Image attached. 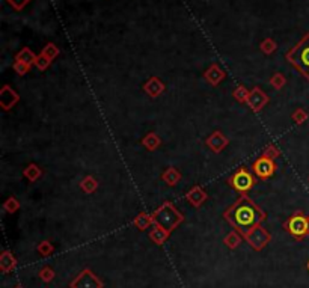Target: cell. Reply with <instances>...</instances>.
Instances as JSON below:
<instances>
[{"instance_id":"6da1fadb","label":"cell","mask_w":309,"mask_h":288,"mask_svg":"<svg viewBox=\"0 0 309 288\" xmlns=\"http://www.w3.org/2000/svg\"><path fill=\"white\" fill-rule=\"evenodd\" d=\"M223 217L236 231L244 235L266 220V213L243 193V196L239 198L234 205L226 208Z\"/></svg>"},{"instance_id":"7a4b0ae2","label":"cell","mask_w":309,"mask_h":288,"mask_svg":"<svg viewBox=\"0 0 309 288\" xmlns=\"http://www.w3.org/2000/svg\"><path fill=\"white\" fill-rule=\"evenodd\" d=\"M287 61L309 80V32L285 55Z\"/></svg>"},{"instance_id":"3957f363","label":"cell","mask_w":309,"mask_h":288,"mask_svg":"<svg viewBox=\"0 0 309 288\" xmlns=\"http://www.w3.org/2000/svg\"><path fill=\"white\" fill-rule=\"evenodd\" d=\"M151 216L154 225L162 226L169 232H172L178 225H181L184 222L183 213H179L175 208V205L171 202H165L163 205H160Z\"/></svg>"},{"instance_id":"277c9868","label":"cell","mask_w":309,"mask_h":288,"mask_svg":"<svg viewBox=\"0 0 309 288\" xmlns=\"http://www.w3.org/2000/svg\"><path fill=\"white\" fill-rule=\"evenodd\" d=\"M284 229L290 235H293L296 240L309 237V216H306L303 212L293 213L284 223Z\"/></svg>"},{"instance_id":"5b68a950","label":"cell","mask_w":309,"mask_h":288,"mask_svg":"<svg viewBox=\"0 0 309 288\" xmlns=\"http://www.w3.org/2000/svg\"><path fill=\"white\" fill-rule=\"evenodd\" d=\"M243 239L247 242V245L253 251L260 252V251H263L270 243L272 235H270V232L266 228H263L261 225H258V226H255L253 229H250L247 234H244Z\"/></svg>"},{"instance_id":"8992f818","label":"cell","mask_w":309,"mask_h":288,"mask_svg":"<svg viewBox=\"0 0 309 288\" xmlns=\"http://www.w3.org/2000/svg\"><path fill=\"white\" fill-rule=\"evenodd\" d=\"M69 288H104V282L91 269H85L69 282Z\"/></svg>"},{"instance_id":"52a82bcc","label":"cell","mask_w":309,"mask_h":288,"mask_svg":"<svg viewBox=\"0 0 309 288\" xmlns=\"http://www.w3.org/2000/svg\"><path fill=\"white\" fill-rule=\"evenodd\" d=\"M228 182H229V184L233 186L237 192L246 193V192H249V190L253 187V184H255V178H253V175H252L247 169L240 168L236 174H233V177H231V178L228 180Z\"/></svg>"},{"instance_id":"ba28073f","label":"cell","mask_w":309,"mask_h":288,"mask_svg":"<svg viewBox=\"0 0 309 288\" xmlns=\"http://www.w3.org/2000/svg\"><path fill=\"white\" fill-rule=\"evenodd\" d=\"M276 171V165H275V160L272 159H267V157L261 155L260 159H256L255 163H253V172L255 175L261 178V180H267L270 178Z\"/></svg>"},{"instance_id":"9c48e42d","label":"cell","mask_w":309,"mask_h":288,"mask_svg":"<svg viewBox=\"0 0 309 288\" xmlns=\"http://www.w3.org/2000/svg\"><path fill=\"white\" fill-rule=\"evenodd\" d=\"M247 106L253 110V112H260V110H263L267 104H269V97H267V94L266 92H263L261 91V88H253V89H250V92H249V98H247Z\"/></svg>"},{"instance_id":"30bf717a","label":"cell","mask_w":309,"mask_h":288,"mask_svg":"<svg viewBox=\"0 0 309 288\" xmlns=\"http://www.w3.org/2000/svg\"><path fill=\"white\" fill-rule=\"evenodd\" d=\"M18 100H20V95L9 85H5L2 89H0V106H2V109L5 112L11 110L18 103Z\"/></svg>"},{"instance_id":"8fae6325","label":"cell","mask_w":309,"mask_h":288,"mask_svg":"<svg viewBox=\"0 0 309 288\" xmlns=\"http://www.w3.org/2000/svg\"><path fill=\"white\" fill-rule=\"evenodd\" d=\"M143 91H145V94H146L148 97H151V98H157V97H160V95L166 91V85L160 80L159 77L152 75V77L148 78V82L143 85Z\"/></svg>"},{"instance_id":"7c38bea8","label":"cell","mask_w":309,"mask_h":288,"mask_svg":"<svg viewBox=\"0 0 309 288\" xmlns=\"http://www.w3.org/2000/svg\"><path fill=\"white\" fill-rule=\"evenodd\" d=\"M225 77H226V72L217 64H211L208 70L204 72L205 82H208L211 86H217L219 83H222L225 80Z\"/></svg>"},{"instance_id":"4fadbf2b","label":"cell","mask_w":309,"mask_h":288,"mask_svg":"<svg viewBox=\"0 0 309 288\" xmlns=\"http://www.w3.org/2000/svg\"><path fill=\"white\" fill-rule=\"evenodd\" d=\"M228 138L222 133V132H213L207 141H205V144L208 145V148L213 151V152H222L226 146H228Z\"/></svg>"},{"instance_id":"5bb4252c","label":"cell","mask_w":309,"mask_h":288,"mask_svg":"<svg viewBox=\"0 0 309 288\" xmlns=\"http://www.w3.org/2000/svg\"><path fill=\"white\" fill-rule=\"evenodd\" d=\"M207 198H208L207 192H205L201 186H195L186 193V199L189 201V204L196 208H199L205 201H207Z\"/></svg>"},{"instance_id":"9a60e30c","label":"cell","mask_w":309,"mask_h":288,"mask_svg":"<svg viewBox=\"0 0 309 288\" xmlns=\"http://www.w3.org/2000/svg\"><path fill=\"white\" fill-rule=\"evenodd\" d=\"M17 267V258L12 255L11 251H3L2 253H0V270H2V273H11L14 269Z\"/></svg>"},{"instance_id":"2e32d148","label":"cell","mask_w":309,"mask_h":288,"mask_svg":"<svg viewBox=\"0 0 309 288\" xmlns=\"http://www.w3.org/2000/svg\"><path fill=\"white\" fill-rule=\"evenodd\" d=\"M169 237H171V232H169V231H166V229L162 228V226L152 225V229L149 231V239H151L152 243H156V245L162 246V245H165V243L169 240Z\"/></svg>"},{"instance_id":"e0dca14e","label":"cell","mask_w":309,"mask_h":288,"mask_svg":"<svg viewBox=\"0 0 309 288\" xmlns=\"http://www.w3.org/2000/svg\"><path fill=\"white\" fill-rule=\"evenodd\" d=\"M162 180L166 182V184L169 186V187H175L179 181H181V172H179L176 168H173V166H169V168H166L165 171H163V174H162Z\"/></svg>"},{"instance_id":"ac0fdd59","label":"cell","mask_w":309,"mask_h":288,"mask_svg":"<svg viewBox=\"0 0 309 288\" xmlns=\"http://www.w3.org/2000/svg\"><path fill=\"white\" fill-rule=\"evenodd\" d=\"M36 55L34 53V51L29 48V47H24V48H21L18 53L15 55V61H18V62H23V64H28V65H35V62H36Z\"/></svg>"},{"instance_id":"d6986e66","label":"cell","mask_w":309,"mask_h":288,"mask_svg":"<svg viewBox=\"0 0 309 288\" xmlns=\"http://www.w3.org/2000/svg\"><path fill=\"white\" fill-rule=\"evenodd\" d=\"M133 225H135L139 231H145V229H148L151 225H154V223H152V216H151L149 213H146V212H140V213L135 217Z\"/></svg>"},{"instance_id":"ffe728a7","label":"cell","mask_w":309,"mask_h":288,"mask_svg":"<svg viewBox=\"0 0 309 288\" xmlns=\"http://www.w3.org/2000/svg\"><path fill=\"white\" fill-rule=\"evenodd\" d=\"M142 145H143L148 151H156V149H159V146L162 145V141H160V138H159L157 133L149 132V133L142 139Z\"/></svg>"},{"instance_id":"44dd1931","label":"cell","mask_w":309,"mask_h":288,"mask_svg":"<svg viewBox=\"0 0 309 288\" xmlns=\"http://www.w3.org/2000/svg\"><path fill=\"white\" fill-rule=\"evenodd\" d=\"M23 177L26 180H29L31 182H35L36 180H39L42 177V169L36 163H31V165H28V168L23 171Z\"/></svg>"},{"instance_id":"7402d4cb","label":"cell","mask_w":309,"mask_h":288,"mask_svg":"<svg viewBox=\"0 0 309 288\" xmlns=\"http://www.w3.org/2000/svg\"><path fill=\"white\" fill-rule=\"evenodd\" d=\"M241 237L243 235L239 232V231H231L226 237H225V240H223V243H225V246L226 248H229V249H237L239 246H240V243H241Z\"/></svg>"},{"instance_id":"603a6c76","label":"cell","mask_w":309,"mask_h":288,"mask_svg":"<svg viewBox=\"0 0 309 288\" xmlns=\"http://www.w3.org/2000/svg\"><path fill=\"white\" fill-rule=\"evenodd\" d=\"M80 189L82 192L91 195L98 189V181L92 177V175H86L82 181H80Z\"/></svg>"},{"instance_id":"cb8c5ba5","label":"cell","mask_w":309,"mask_h":288,"mask_svg":"<svg viewBox=\"0 0 309 288\" xmlns=\"http://www.w3.org/2000/svg\"><path fill=\"white\" fill-rule=\"evenodd\" d=\"M41 56H44L47 61H50V62H53V59L55 58H58V55H59V48H58V45L56 44H53V42H48L42 50H41V53H39Z\"/></svg>"},{"instance_id":"d4e9b609","label":"cell","mask_w":309,"mask_h":288,"mask_svg":"<svg viewBox=\"0 0 309 288\" xmlns=\"http://www.w3.org/2000/svg\"><path fill=\"white\" fill-rule=\"evenodd\" d=\"M55 270L51 269L50 266H44V267H41V270L38 272V278L42 281V282H45V284H48V282H51L55 279Z\"/></svg>"},{"instance_id":"484cf974","label":"cell","mask_w":309,"mask_h":288,"mask_svg":"<svg viewBox=\"0 0 309 288\" xmlns=\"http://www.w3.org/2000/svg\"><path fill=\"white\" fill-rule=\"evenodd\" d=\"M270 85L275 88V89H282L284 88V85L287 83V78H285V75L282 74V72H275L272 77H270Z\"/></svg>"},{"instance_id":"4316f807","label":"cell","mask_w":309,"mask_h":288,"mask_svg":"<svg viewBox=\"0 0 309 288\" xmlns=\"http://www.w3.org/2000/svg\"><path fill=\"white\" fill-rule=\"evenodd\" d=\"M260 48H261V51L264 55H273L275 51H276V48H277V45H276V42H275V39L273 38H266L263 42H261V45H260Z\"/></svg>"},{"instance_id":"83f0119b","label":"cell","mask_w":309,"mask_h":288,"mask_svg":"<svg viewBox=\"0 0 309 288\" xmlns=\"http://www.w3.org/2000/svg\"><path fill=\"white\" fill-rule=\"evenodd\" d=\"M18 208H20V202H18V199L14 198V196H9V198L3 202V210H5L6 213H9V215L18 212Z\"/></svg>"},{"instance_id":"f1b7e54d","label":"cell","mask_w":309,"mask_h":288,"mask_svg":"<svg viewBox=\"0 0 309 288\" xmlns=\"http://www.w3.org/2000/svg\"><path fill=\"white\" fill-rule=\"evenodd\" d=\"M36 251H38V253H41L42 256H50L51 253L55 252V246L51 245L48 240H42V242L36 246Z\"/></svg>"},{"instance_id":"f546056e","label":"cell","mask_w":309,"mask_h":288,"mask_svg":"<svg viewBox=\"0 0 309 288\" xmlns=\"http://www.w3.org/2000/svg\"><path fill=\"white\" fill-rule=\"evenodd\" d=\"M249 92L250 91H247L244 86H237L236 89H234V92H233V97L236 98V101H239V103H247V98H249Z\"/></svg>"},{"instance_id":"4dcf8cb0","label":"cell","mask_w":309,"mask_h":288,"mask_svg":"<svg viewBox=\"0 0 309 288\" xmlns=\"http://www.w3.org/2000/svg\"><path fill=\"white\" fill-rule=\"evenodd\" d=\"M32 2V0H6V3L12 8V9H15V11H23L26 6H28L29 3Z\"/></svg>"},{"instance_id":"1f68e13d","label":"cell","mask_w":309,"mask_h":288,"mask_svg":"<svg viewBox=\"0 0 309 288\" xmlns=\"http://www.w3.org/2000/svg\"><path fill=\"white\" fill-rule=\"evenodd\" d=\"M12 68H14V71L18 74V75H24V74H28L29 71H31V65H28V64H23V62H18V61H15L14 62V65H12Z\"/></svg>"},{"instance_id":"d6a6232c","label":"cell","mask_w":309,"mask_h":288,"mask_svg":"<svg viewBox=\"0 0 309 288\" xmlns=\"http://www.w3.org/2000/svg\"><path fill=\"white\" fill-rule=\"evenodd\" d=\"M291 119L296 122V124H303L306 119H308V113L303 110V109H296L291 115Z\"/></svg>"},{"instance_id":"836d02e7","label":"cell","mask_w":309,"mask_h":288,"mask_svg":"<svg viewBox=\"0 0 309 288\" xmlns=\"http://www.w3.org/2000/svg\"><path fill=\"white\" fill-rule=\"evenodd\" d=\"M264 157H267V159H272V160H275V159H277V157L280 155V151L275 146V145H269L267 148H266V151H264V154H263Z\"/></svg>"},{"instance_id":"e575fe53","label":"cell","mask_w":309,"mask_h":288,"mask_svg":"<svg viewBox=\"0 0 309 288\" xmlns=\"http://www.w3.org/2000/svg\"><path fill=\"white\" fill-rule=\"evenodd\" d=\"M50 61H47L44 56H41V55H38V58H36V62H35V67L38 68V70H41V71H44V70H47L48 67H50Z\"/></svg>"},{"instance_id":"d590c367","label":"cell","mask_w":309,"mask_h":288,"mask_svg":"<svg viewBox=\"0 0 309 288\" xmlns=\"http://www.w3.org/2000/svg\"><path fill=\"white\" fill-rule=\"evenodd\" d=\"M15 288H23V287H21V285H17V287H15Z\"/></svg>"},{"instance_id":"8d00e7d4","label":"cell","mask_w":309,"mask_h":288,"mask_svg":"<svg viewBox=\"0 0 309 288\" xmlns=\"http://www.w3.org/2000/svg\"><path fill=\"white\" fill-rule=\"evenodd\" d=\"M308 272H309V261H308Z\"/></svg>"}]
</instances>
